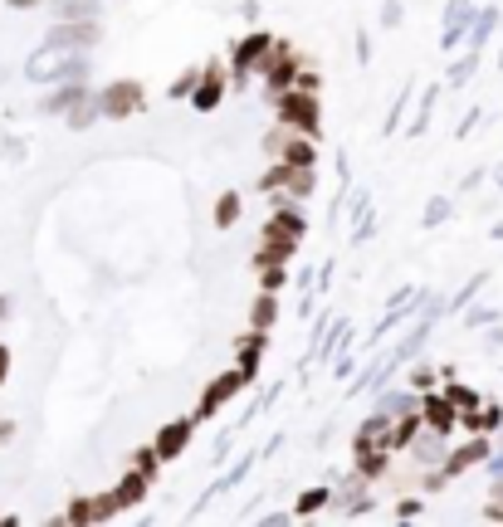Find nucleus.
<instances>
[{"mask_svg":"<svg viewBox=\"0 0 503 527\" xmlns=\"http://www.w3.org/2000/svg\"><path fill=\"white\" fill-rule=\"evenodd\" d=\"M274 220L265 225V235H259V254L255 264H289L293 259V249L303 245V235H308V220H303V206L298 200H274Z\"/></svg>","mask_w":503,"mask_h":527,"instance_id":"f257e3e1","label":"nucleus"},{"mask_svg":"<svg viewBox=\"0 0 503 527\" xmlns=\"http://www.w3.org/2000/svg\"><path fill=\"white\" fill-rule=\"evenodd\" d=\"M25 79L30 83H88V54H79V50H50V44H44L40 54H30Z\"/></svg>","mask_w":503,"mask_h":527,"instance_id":"f03ea898","label":"nucleus"},{"mask_svg":"<svg viewBox=\"0 0 503 527\" xmlns=\"http://www.w3.org/2000/svg\"><path fill=\"white\" fill-rule=\"evenodd\" d=\"M274 117H279L284 127H293V132H308V137H318V127H322L318 93L303 88V83H293V88L274 93Z\"/></svg>","mask_w":503,"mask_h":527,"instance_id":"7ed1b4c3","label":"nucleus"},{"mask_svg":"<svg viewBox=\"0 0 503 527\" xmlns=\"http://www.w3.org/2000/svg\"><path fill=\"white\" fill-rule=\"evenodd\" d=\"M318 186L313 166H298V162H274L265 176H259V190H269L274 200H308Z\"/></svg>","mask_w":503,"mask_h":527,"instance_id":"20e7f679","label":"nucleus"},{"mask_svg":"<svg viewBox=\"0 0 503 527\" xmlns=\"http://www.w3.org/2000/svg\"><path fill=\"white\" fill-rule=\"evenodd\" d=\"M93 98H98V113L107 123H123V117H133L137 107L147 103V88H142L137 79H113V83H103Z\"/></svg>","mask_w":503,"mask_h":527,"instance_id":"39448f33","label":"nucleus"},{"mask_svg":"<svg viewBox=\"0 0 503 527\" xmlns=\"http://www.w3.org/2000/svg\"><path fill=\"white\" fill-rule=\"evenodd\" d=\"M298 69H303V64H298L293 44H279V40H274V44H269V54L259 59L255 74L265 79V88H269V93H284V88H293V83H298Z\"/></svg>","mask_w":503,"mask_h":527,"instance_id":"423d86ee","label":"nucleus"},{"mask_svg":"<svg viewBox=\"0 0 503 527\" xmlns=\"http://www.w3.org/2000/svg\"><path fill=\"white\" fill-rule=\"evenodd\" d=\"M98 40H103L98 20H59V25L44 34V44H50V50H79V54H88Z\"/></svg>","mask_w":503,"mask_h":527,"instance_id":"0eeeda50","label":"nucleus"},{"mask_svg":"<svg viewBox=\"0 0 503 527\" xmlns=\"http://www.w3.org/2000/svg\"><path fill=\"white\" fill-rule=\"evenodd\" d=\"M332 503L347 513V518H367V513H377V503H371V478L367 474H347L338 478V494H332Z\"/></svg>","mask_w":503,"mask_h":527,"instance_id":"6e6552de","label":"nucleus"},{"mask_svg":"<svg viewBox=\"0 0 503 527\" xmlns=\"http://www.w3.org/2000/svg\"><path fill=\"white\" fill-rule=\"evenodd\" d=\"M245 381H249V376H245L239 366H235V371H225V376H215L210 386H206V395H200V405H196V421H210V415L220 411L225 401H235V395L245 391Z\"/></svg>","mask_w":503,"mask_h":527,"instance_id":"1a4fd4ad","label":"nucleus"},{"mask_svg":"<svg viewBox=\"0 0 503 527\" xmlns=\"http://www.w3.org/2000/svg\"><path fill=\"white\" fill-rule=\"evenodd\" d=\"M191 435H196V415H182V421H166L157 430V439H152V449H157V459H176V454H186Z\"/></svg>","mask_w":503,"mask_h":527,"instance_id":"9d476101","label":"nucleus"},{"mask_svg":"<svg viewBox=\"0 0 503 527\" xmlns=\"http://www.w3.org/2000/svg\"><path fill=\"white\" fill-rule=\"evenodd\" d=\"M489 449H494V439H489V435H470L460 449H450V454H445V474H450V478L470 474L474 464H484V459H489Z\"/></svg>","mask_w":503,"mask_h":527,"instance_id":"9b49d317","label":"nucleus"},{"mask_svg":"<svg viewBox=\"0 0 503 527\" xmlns=\"http://www.w3.org/2000/svg\"><path fill=\"white\" fill-rule=\"evenodd\" d=\"M269 44H274V34H269V30H249L245 40L235 44V54H230L235 74H255V69H259V59L269 54Z\"/></svg>","mask_w":503,"mask_h":527,"instance_id":"f8f14e48","label":"nucleus"},{"mask_svg":"<svg viewBox=\"0 0 503 527\" xmlns=\"http://www.w3.org/2000/svg\"><path fill=\"white\" fill-rule=\"evenodd\" d=\"M405 454L415 459V469H430V464H445L450 449H445V435H440V430L421 425V430H415V439L405 445Z\"/></svg>","mask_w":503,"mask_h":527,"instance_id":"ddd939ff","label":"nucleus"},{"mask_svg":"<svg viewBox=\"0 0 503 527\" xmlns=\"http://www.w3.org/2000/svg\"><path fill=\"white\" fill-rule=\"evenodd\" d=\"M474 15H479L474 0H450V5H445V30H440V44H445V50H454V44L470 34Z\"/></svg>","mask_w":503,"mask_h":527,"instance_id":"4468645a","label":"nucleus"},{"mask_svg":"<svg viewBox=\"0 0 503 527\" xmlns=\"http://www.w3.org/2000/svg\"><path fill=\"white\" fill-rule=\"evenodd\" d=\"M88 93H93L88 83H54V88L40 98V113H44V117H64L69 107H79Z\"/></svg>","mask_w":503,"mask_h":527,"instance_id":"2eb2a0df","label":"nucleus"},{"mask_svg":"<svg viewBox=\"0 0 503 527\" xmlns=\"http://www.w3.org/2000/svg\"><path fill=\"white\" fill-rule=\"evenodd\" d=\"M220 98H225V74H220V64H206V69H200L196 93H191V107H196V113H210Z\"/></svg>","mask_w":503,"mask_h":527,"instance_id":"dca6fc26","label":"nucleus"},{"mask_svg":"<svg viewBox=\"0 0 503 527\" xmlns=\"http://www.w3.org/2000/svg\"><path fill=\"white\" fill-rule=\"evenodd\" d=\"M421 421L430 425V430H440V435H450L454 430V421H460V411H454V401L450 395H421Z\"/></svg>","mask_w":503,"mask_h":527,"instance_id":"f3484780","label":"nucleus"},{"mask_svg":"<svg viewBox=\"0 0 503 527\" xmlns=\"http://www.w3.org/2000/svg\"><path fill=\"white\" fill-rule=\"evenodd\" d=\"M265 352H269V332L249 328L245 337H239V371H245V376H255L259 362H265Z\"/></svg>","mask_w":503,"mask_h":527,"instance_id":"a211bd4d","label":"nucleus"},{"mask_svg":"<svg viewBox=\"0 0 503 527\" xmlns=\"http://www.w3.org/2000/svg\"><path fill=\"white\" fill-rule=\"evenodd\" d=\"M352 454H357V474H367L371 484L391 469V449L387 445H352Z\"/></svg>","mask_w":503,"mask_h":527,"instance_id":"6ab92c4d","label":"nucleus"},{"mask_svg":"<svg viewBox=\"0 0 503 527\" xmlns=\"http://www.w3.org/2000/svg\"><path fill=\"white\" fill-rule=\"evenodd\" d=\"M147 488H152V478H147V474L127 469V474L113 484V498H117V508H137V503L147 498Z\"/></svg>","mask_w":503,"mask_h":527,"instance_id":"aec40b11","label":"nucleus"},{"mask_svg":"<svg viewBox=\"0 0 503 527\" xmlns=\"http://www.w3.org/2000/svg\"><path fill=\"white\" fill-rule=\"evenodd\" d=\"M377 411L391 415V421H396V415H411V411H421V391H387L381 386L377 391Z\"/></svg>","mask_w":503,"mask_h":527,"instance_id":"412c9836","label":"nucleus"},{"mask_svg":"<svg viewBox=\"0 0 503 527\" xmlns=\"http://www.w3.org/2000/svg\"><path fill=\"white\" fill-rule=\"evenodd\" d=\"M460 425L470 430V435H489V430L503 425V411L498 405H474V411H460Z\"/></svg>","mask_w":503,"mask_h":527,"instance_id":"4be33fe9","label":"nucleus"},{"mask_svg":"<svg viewBox=\"0 0 503 527\" xmlns=\"http://www.w3.org/2000/svg\"><path fill=\"white\" fill-rule=\"evenodd\" d=\"M357 445H387L391 449V415L371 411L362 425H357Z\"/></svg>","mask_w":503,"mask_h":527,"instance_id":"5701e85b","label":"nucleus"},{"mask_svg":"<svg viewBox=\"0 0 503 527\" xmlns=\"http://www.w3.org/2000/svg\"><path fill=\"white\" fill-rule=\"evenodd\" d=\"M498 10L494 5H489V10H479V15H474V25H470V34H464V44H470V50L479 54V50H484V44L489 40H494V30H498Z\"/></svg>","mask_w":503,"mask_h":527,"instance_id":"b1692460","label":"nucleus"},{"mask_svg":"<svg viewBox=\"0 0 503 527\" xmlns=\"http://www.w3.org/2000/svg\"><path fill=\"white\" fill-rule=\"evenodd\" d=\"M54 20H98L103 0H54Z\"/></svg>","mask_w":503,"mask_h":527,"instance_id":"393cba45","label":"nucleus"},{"mask_svg":"<svg viewBox=\"0 0 503 527\" xmlns=\"http://www.w3.org/2000/svg\"><path fill=\"white\" fill-rule=\"evenodd\" d=\"M274 318H279V298H274V293H259V298H255V308H249V328L269 332V328H274Z\"/></svg>","mask_w":503,"mask_h":527,"instance_id":"a878e982","label":"nucleus"},{"mask_svg":"<svg viewBox=\"0 0 503 527\" xmlns=\"http://www.w3.org/2000/svg\"><path fill=\"white\" fill-rule=\"evenodd\" d=\"M322 508H332V488H308V494L293 503V518H313Z\"/></svg>","mask_w":503,"mask_h":527,"instance_id":"bb28decb","label":"nucleus"},{"mask_svg":"<svg viewBox=\"0 0 503 527\" xmlns=\"http://www.w3.org/2000/svg\"><path fill=\"white\" fill-rule=\"evenodd\" d=\"M98 98H93V93H88V98H83L79 107H69V113H64V123L69 127H74V132H83V127H93V123H98Z\"/></svg>","mask_w":503,"mask_h":527,"instance_id":"cd10ccee","label":"nucleus"},{"mask_svg":"<svg viewBox=\"0 0 503 527\" xmlns=\"http://www.w3.org/2000/svg\"><path fill=\"white\" fill-rule=\"evenodd\" d=\"M239 210H245V200H239V190H225V196L215 200V225H220V230H230V225L239 220Z\"/></svg>","mask_w":503,"mask_h":527,"instance_id":"c85d7f7f","label":"nucleus"},{"mask_svg":"<svg viewBox=\"0 0 503 527\" xmlns=\"http://www.w3.org/2000/svg\"><path fill=\"white\" fill-rule=\"evenodd\" d=\"M450 215H454V200H450V196H435V200H430V206H425L421 225H425V230H440V225H445Z\"/></svg>","mask_w":503,"mask_h":527,"instance_id":"c756f323","label":"nucleus"},{"mask_svg":"<svg viewBox=\"0 0 503 527\" xmlns=\"http://www.w3.org/2000/svg\"><path fill=\"white\" fill-rule=\"evenodd\" d=\"M474 69H479V54H474V50H464V59H454L445 79L454 83V88H460V83H470V79H474Z\"/></svg>","mask_w":503,"mask_h":527,"instance_id":"7c9ffc66","label":"nucleus"},{"mask_svg":"<svg viewBox=\"0 0 503 527\" xmlns=\"http://www.w3.org/2000/svg\"><path fill=\"white\" fill-rule=\"evenodd\" d=\"M196 83H200V69H186V74H176V79H172V98H176V103L191 98V93H196Z\"/></svg>","mask_w":503,"mask_h":527,"instance_id":"2f4dec72","label":"nucleus"},{"mask_svg":"<svg viewBox=\"0 0 503 527\" xmlns=\"http://www.w3.org/2000/svg\"><path fill=\"white\" fill-rule=\"evenodd\" d=\"M133 469H137V474H147V478H157V469H162L157 449H152V445H147V449H137V454H133Z\"/></svg>","mask_w":503,"mask_h":527,"instance_id":"473e14b6","label":"nucleus"},{"mask_svg":"<svg viewBox=\"0 0 503 527\" xmlns=\"http://www.w3.org/2000/svg\"><path fill=\"white\" fill-rule=\"evenodd\" d=\"M259 289L265 293L284 289V264H259Z\"/></svg>","mask_w":503,"mask_h":527,"instance_id":"72a5a7b5","label":"nucleus"},{"mask_svg":"<svg viewBox=\"0 0 503 527\" xmlns=\"http://www.w3.org/2000/svg\"><path fill=\"white\" fill-rule=\"evenodd\" d=\"M489 498H494V503H484V518L503 522V474H494V488H489Z\"/></svg>","mask_w":503,"mask_h":527,"instance_id":"f704fd0d","label":"nucleus"},{"mask_svg":"<svg viewBox=\"0 0 503 527\" xmlns=\"http://www.w3.org/2000/svg\"><path fill=\"white\" fill-rule=\"evenodd\" d=\"M405 20V5L401 0H381V30H396Z\"/></svg>","mask_w":503,"mask_h":527,"instance_id":"c9c22d12","label":"nucleus"},{"mask_svg":"<svg viewBox=\"0 0 503 527\" xmlns=\"http://www.w3.org/2000/svg\"><path fill=\"white\" fill-rule=\"evenodd\" d=\"M59 522H93V498H79V503H69V513Z\"/></svg>","mask_w":503,"mask_h":527,"instance_id":"e433bc0d","label":"nucleus"},{"mask_svg":"<svg viewBox=\"0 0 503 527\" xmlns=\"http://www.w3.org/2000/svg\"><path fill=\"white\" fill-rule=\"evenodd\" d=\"M445 395L454 401V411H474V405H479V395L470 386H445Z\"/></svg>","mask_w":503,"mask_h":527,"instance_id":"4c0bfd02","label":"nucleus"},{"mask_svg":"<svg viewBox=\"0 0 503 527\" xmlns=\"http://www.w3.org/2000/svg\"><path fill=\"white\" fill-rule=\"evenodd\" d=\"M411 391H435V371H425V366H411Z\"/></svg>","mask_w":503,"mask_h":527,"instance_id":"58836bf2","label":"nucleus"},{"mask_svg":"<svg viewBox=\"0 0 503 527\" xmlns=\"http://www.w3.org/2000/svg\"><path fill=\"white\" fill-rule=\"evenodd\" d=\"M484 322H494V308H470L464 313V328H484Z\"/></svg>","mask_w":503,"mask_h":527,"instance_id":"ea45409f","label":"nucleus"},{"mask_svg":"<svg viewBox=\"0 0 503 527\" xmlns=\"http://www.w3.org/2000/svg\"><path fill=\"white\" fill-rule=\"evenodd\" d=\"M484 469H489V478H494V474H503V449H489Z\"/></svg>","mask_w":503,"mask_h":527,"instance_id":"a19ab883","label":"nucleus"},{"mask_svg":"<svg viewBox=\"0 0 503 527\" xmlns=\"http://www.w3.org/2000/svg\"><path fill=\"white\" fill-rule=\"evenodd\" d=\"M5 381H10V347L0 342V386H5Z\"/></svg>","mask_w":503,"mask_h":527,"instance_id":"79ce46f5","label":"nucleus"},{"mask_svg":"<svg viewBox=\"0 0 503 527\" xmlns=\"http://www.w3.org/2000/svg\"><path fill=\"white\" fill-rule=\"evenodd\" d=\"M10 308H15V298H5V293H0V322L10 318Z\"/></svg>","mask_w":503,"mask_h":527,"instance_id":"37998d69","label":"nucleus"},{"mask_svg":"<svg viewBox=\"0 0 503 527\" xmlns=\"http://www.w3.org/2000/svg\"><path fill=\"white\" fill-rule=\"evenodd\" d=\"M40 0H10V10H34Z\"/></svg>","mask_w":503,"mask_h":527,"instance_id":"c03bdc74","label":"nucleus"},{"mask_svg":"<svg viewBox=\"0 0 503 527\" xmlns=\"http://www.w3.org/2000/svg\"><path fill=\"white\" fill-rule=\"evenodd\" d=\"M10 435H15V425H10V421H0V445H5Z\"/></svg>","mask_w":503,"mask_h":527,"instance_id":"a18cd8bd","label":"nucleus"},{"mask_svg":"<svg viewBox=\"0 0 503 527\" xmlns=\"http://www.w3.org/2000/svg\"><path fill=\"white\" fill-rule=\"evenodd\" d=\"M494 181H498V190H503V162L494 166Z\"/></svg>","mask_w":503,"mask_h":527,"instance_id":"49530a36","label":"nucleus"},{"mask_svg":"<svg viewBox=\"0 0 503 527\" xmlns=\"http://www.w3.org/2000/svg\"><path fill=\"white\" fill-rule=\"evenodd\" d=\"M489 235H494V239H503V225H494V230H489Z\"/></svg>","mask_w":503,"mask_h":527,"instance_id":"de8ad7c7","label":"nucleus"},{"mask_svg":"<svg viewBox=\"0 0 503 527\" xmlns=\"http://www.w3.org/2000/svg\"><path fill=\"white\" fill-rule=\"evenodd\" d=\"M498 449H503V425H498Z\"/></svg>","mask_w":503,"mask_h":527,"instance_id":"09e8293b","label":"nucleus"},{"mask_svg":"<svg viewBox=\"0 0 503 527\" xmlns=\"http://www.w3.org/2000/svg\"><path fill=\"white\" fill-rule=\"evenodd\" d=\"M498 64H503V54H498Z\"/></svg>","mask_w":503,"mask_h":527,"instance_id":"8fccbe9b","label":"nucleus"}]
</instances>
